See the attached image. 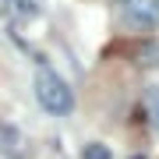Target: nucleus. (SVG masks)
<instances>
[{"instance_id": "nucleus-3", "label": "nucleus", "mask_w": 159, "mask_h": 159, "mask_svg": "<svg viewBox=\"0 0 159 159\" xmlns=\"http://www.w3.org/2000/svg\"><path fill=\"white\" fill-rule=\"evenodd\" d=\"M0 156L4 159H29V148H25V134L11 124H0Z\"/></svg>"}, {"instance_id": "nucleus-7", "label": "nucleus", "mask_w": 159, "mask_h": 159, "mask_svg": "<svg viewBox=\"0 0 159 159\" xmlns=\"http://www.w3.org/2000/svg\"><path fill=\"white\" fill-rule=\"evenodd\" d=\"M14 7H18L25 18H32V14H35V4H32V0H14Z\"/></svg>"}, {"instance_id": "nucleus-4", "label": "nucleus", "mask_w": 159, "mask_h": 159, "mask_svg": "<svg viewBox=\"0 0 159 159\" xmlns=\"http://www.w3.org/2000/svg\"><path fill=\"white\" fill-rule=\"evenodd\" d=\"M145 117H148V124L159 131V85L145 89Z\"/></svg>"}, {"instance_id": "nucleus-5", "label": "nucleus", "mask_w": 159, "mask_h": 159, "mask_svg": "<svg viewBox=\"0 0 159 159\" xmlns=\"http://www.w3.org/2000/svg\"><path fill=\"white\" fill-rule=\"evenodd\" d=\"M138 64H145V67H159V46H156V43H145L142 50H138Z\"/></svg>"}, {"instance_id": "nucleus-2", "label": "nucleus", "mask_w": 159, "mask_h": 159, "mask_svg": "<svg viewBox=\"0 0 159 159\" xmlns=\"http://www.w3.org/2000/svg\"><path fill=\"white\" fill-rule=\"evenodd\" d=\"M124 21L134 32L159 29V0H124Z\"/></svg>"}, {"instance_id": "nucleus-1", "label": "nucleus", "mask_w": 159, "mask_h": 159, "mask_svg": "<svg viewBox=\"0 0 159 159\" xmlns=\"http://www.w3.org/2000/svg\"><path fill=\"white\" fill-rule=\"evenodd\" d=\"M35 99H39V106H43L50 117H67L71 110H74V92H71V85H67L53 67H46V64L35 71Z\"/></svg>"}, {"instance_id": "nucleus-6", "label": "nucleus", "mask_w": 159, "mask_h": 159, "mask_svg": "<svg viewBox=\"0 0 159 159\" xmlns=\"http://www.w3.org/2000/svg\"><path fill=\"white\" fill-rule=\"evenodd\" d=\"M85 159H113V152H110L106 145L92 142V145H85Z\"/></svg>"}]
</instances>
